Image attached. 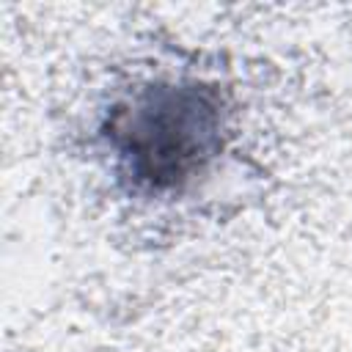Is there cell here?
<instances>
[{
    "label": "cell",
    "instance_id": "1",
    "mask_svg": "<svg viewBox=\"0 0 352 352\" xmlns=\"http://www.w3.org/2000/svg\"><path fill=\"white\" fill-rule=\"evenodd\" d=\"M228 110L204 80H154L116 102L102 124L113 170L129 190L168 195L220 157Z\"/></svg>",
    "mask_w": 352,
    "mask_h": 352
}]
</instances>
